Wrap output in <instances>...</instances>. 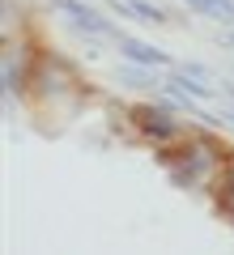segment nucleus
I'll return each instance as SVG.
<instances>
[{"label":"nucleus","instance_id":"9","mask_svg":"<svg viewBox=\"0 0 234 255\" xmlns=\"http://www.w3.org/2000/svg\"><path fill=\"white\" fill-rule=\"evenodd\" d=\"M217 209L234 217V166H230V174L222 179V191H217Z\"/></svg>","mask_w":234,"mask_h":255},{"label":"nucleus","instance_id":"5","mask_svg":"<svg viewBox=\"0 0 234 255\" xmlns=\"http://www.w3.org/2000/svg\"><path fill=\"white\" fill-rule=\"evenodd\" d=\"M38 85H43V94H60L64 85H72V73L60 60H47L43 68H38Z\"/></svg>","mask_w":234,"mask_h":255},{"label":"nucleus","instance_id":"2","mask_svg":"<svg viewBox=\"0 0 234 255\" xmlns=\"http://www.w3.org/2000/svg\"><path fill=\"white\" fill-rule=\"evenodd\" d=\"M55 9L64 13V17L72 21V26L81 30V34H98V38H115V26H111L107 17H98L94 9H85L81 0H51Z\"/></svg>","mask_w":234,"mask_h":255},{"label":"nucleus","instance_id":"4","mask_svg":"<svg viewBox=\"0 0 234 255\" xmlns=\"http://www.w3.org/2000/svg\"><path fill=\"white\" fill-rule=\"evenodd\" d=\"M119 47H124V55L132 64H145V68H166V64H171L166 51H158V47H149V43H136V38H119Z\"/></svg>","mask_w":234,"mask_h":255},{"label":"nucleus","instance_id":"12","mask_svg":"<svg viewBox=\"0 0 234 255\" xmlns=\"http://www.w3.org/2000/svg\"><path fill=\"white\" fill-rule=\"evenodd\" d=\"M226 43H230V47H234V34H226Z\"/></svg>","mask_w":234,"mask_h":255},{"label":"nucleus","instance_id":"8","mask_svg":"<svg viewBox=\"0 0 234 255\" xmlns=\"http://www.w3.org/2000/svg\"><path fill=\"white\" fill-rule=\"evenodd\" d=\"M124 4H128L124 13H132V17H141V21H158V26L166 21V13L158 9V4H149V0H124Z\"/></svg>","mask_w":234,"mask_h":255},{"label":"nucleus","instance_id":"7","mask_svg":"<svg viewBox=\"0 0 234 255\" xmlns=\"http://www.w3.org/2000/svg\"><path fill=\"white\" fill-rule=\"evenodd\" d=\"M21 81H26L21 51H9V55H4V90H9V94H21Z\"/></svg>","mask_w":234,"mask_h":255},{"label":"nucleus","instance_id":"3","mask_svg":"<svg viewBox=\"0 0 234 255\" xmlns=\"http://www.w3.org/2000/svg\"><path fill=\"white\" fill-rule=\"evenodd\" d=\"M132 119H136V128H141L145 136H153V140H175L179 136V124H175L166 111H158V107H136Z\"/></svg>","mask_w":234,"mask_h":255},{"label":"nucleus","instance_id":"11","mask_svg":"<svg viewBox=\"0 0 234 255\" xmlns=\"http://www.w3.org/2000/svg\"><path fill=\"white\" fill-rule=\"evenodd\" d=\"M226 94H230V98H234V85H226Z\"/></svg>","mask_w":234,"mask_h":255},{"label":"nucleus","instance_id":"6","mask_svg":"<svg viewBox=\"0 0 234 255\" xmlns=\"http://www.w3.org/2000/svg\"><path fill=\"white\" fill-rule=\"evenodd\" d=\"M188 4L213 21H234V0H188Z\"/></svg>","mask_w":234,"mask_h":255},{"label":"nucleus","instance_id":"10","mask_svg":"<svg viewBox=\"0 0 234 255\" xmlns=\"http://www.w3.org/2000/svg\"><path fill=\"white\" fill-rule=\"evenodd\" d=\"M119 77H124L128 85H141V90H153V77L145 73V68H124V73H119Z\"/></svg>","mask_w":234,"mask_h":255},{"label":"nucleus","instance_id":"1","mask_svg":"<svg viewBox=\"0 0 234 255\" xmlns=\"http://www.w3.org/2000/svg\"><path fill=\"white\" fill-rule=\"evenodd\" d=\"M213 157H217L213 145H205V140H192V145L171 162V179L179 183V187H200V183L213 174Z\"/></svg>","mask_w":234,"mask_h":255}]
</instances>
